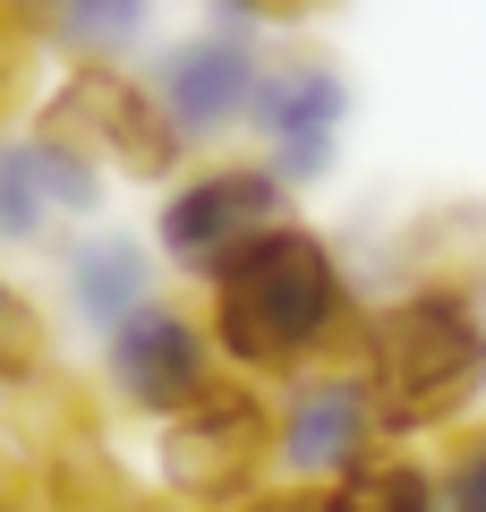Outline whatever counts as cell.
<instances>
[{"label":"cell","instance_id":"cell-2","mask_svg":"<svg viewBox=\"0 0 486 512\" xmlns=\"http://www.w3.org/2000/svg\"><path fill=\"white\" fill-rule=\"evenodd\" d=\"M359 376L384 436H435L486 393V316L452 291H401L384 316H367Z\"/></svg>","mask_w":486,"mask_h":512},{"label":"cell","instance_id":"cell-15","mask_svg":"<svg viewBox=\"0 0 486 512\" xmlns=\"http://www.w3.org/2000/svg\"><path fill=\"white\" fill-rule=\"evenodd\" d=\"M43 222H52V205H43L35 137H0V239H9V248H26Z\"/></svg>","mask_w":486,"mask_h":512},{"label":"cell","instance_id":"cell-18","mask_svg":"<svg viewBox=\"0 0 486 512\" xmlns=\"http://www.w3.org/2000/svg\"><path fill=\"white\" fill-rule=\"evenodd\" d=\"M435 504H444V512H486V427H478V436H461V453L444 461Z\"/></svg>","mask_w":486,"mask_h":512},{"label":"cell","instance_id":"cell-22","mask_svg":"<svg viewBox=\"0 0 486 512\" xmlns=\"http://www.w3.org/2000/svg\"><path fill=\"white\" fill-rule=\"evenodd\" d=\"M239 512H324V495H256V504H239Z\"/></svg>","mask_w":486,"mask_h":512},{"label":"cell","instance_id":"cell-6","mask_svg":"<svg viewBox=\"0 0 486 512\" xmlns=\"http://www.w3.org/2000/svg\"><path fill=\"white\" fill-rule=\"evenodd\" d=\"M376 453H384V427H376V402H367L359 367H316L273 410V470L299 478V487H342Z\"/></svg>","mask_w":486,"mask_h":512},{"label":"cell","instance_id":"cell-17","mask_svg":"<svg viewBox=\"0 0 486 512\" xmlns=\"http://www.w3.org/2000/svg\"><path fill=\"white\" fill-rule=\"evenodd\" d=\"M35 171H43V205H52V214H94L103 171H94L86 154H69V146H52V137H35Z\"/></svg>","mask_w":486,"mask_h":512},{"label":"cell","instance_id":"cell-13","mask_svg":"<svg viewBox=\"0 0 486 512\" xmlns=\"http://www.w3.org/2000/svg\"><path fill=\"white\" fill-rule=\"evenodd\" d=\"M324 512H444L435 504V478L401 453H376L342 478V487H324Z\"/></svg>","mask_w":486,"mask_h":512},{"label":"cell","instance_id":"cell-5","mask_svg":"<svg viewBox=\"0 0 486 512\" xmlns=\"http://www.w3.org/2000/svg\"><path fill=\"white\" fill-rule=\"evenodd\" d=\"M43 137L69 146V154H86L94 171L120 163V171H137V180H154V171L180 163V137L162 128L154 86H137L128 69H103V60H94V69H69V86L43 103Z\"/></svg>","mask_w":486,"mask_h":512},{"label":"cell","instance_id":"cell-12","mask_svg":"<svg viewBox=\"0 0 486 512\" xmlns=\"http://www.w3.org/2000/svg\"><path fill=\"white\" fill-rule=\"evenodd\" d=\"M410 291H452L486 308V205H444L410 231Z\"/></svg>","mask_w":486,"mask_h":512},{"label":"cell","instance_id":"cell-7","mask_svg":"<svg viewBox=\"0 0 486 512\" xmlns=\"http://www.w3.org/2000/svg\"><path fill=\"white\" fill-rule=\"evenodd\" d=\"M103 376H111V393H120L128 410H145V419H180L188 402H205L222 384V359H214V333L197 325L188 308H137L120 333L103 342Z\"/></svg>","mask_w":486,"mask_h":512},{"label":"cell","instance_id":"cell-11","mask_svg":"<svg viewBox=\"0 0 486 512\" xmlns=\"http://www.w3.org/2000/svg\"><path fill=\"white\" fill-rule=\"evenodd\" d=\"M18 512H145L137 487L103 461L94 436H43L35 461H26Z\"/></svg>","mask_w":486,"mask_h":512},{"label":"cell","instance_id":"cell-3","mask_svg":"<svg viewBox=\"0 0 486 512\" xmlns=\"http://www.w3.org/2000/svg\"><path fill=\"white\" fill-rule=\"evenodd\" d=\"M265 470H273V402L256 384L222 376L205 402H188L180 419L162 427V478H171V495H188V504L239 512V504H256Z\"/></svg>","mask_w":486,"mask_h":512},{"label":"cell","instance_id":"cell-10","mask_svg":"<svg viewBox=\"0 0 486 512\" xmlns=\"http://www.w3.org/2000/svg\"><path fill=\"white\" fill-rule=\"evenodd\" d=\"M60 274H69V308L86 316L103 342H111L137 308H154V265H145L137 239H111V231L69 239V248H60Z\"/></svg>","mask_w":486,"mask_h":512},{"label":"cell","instance_id":"cell-8","mask_svg":"<svg viewBox=\"0 0 486 512\" xmlns=\"http://www.w3.org/2000/svg\"><path fill=\"white\" fill-rule=\"evenodd\" d=\"M248 128L265 137V171L273 180H324L333 146L350 128V77L333 69L324 52H299V60H265L256 77V103H248Z\"/></svg>","mask_w":486,"mask_h":512},{"label":"cell","instance_id":"cell-20","mask_svg":"<svg viewBox=\"0 0 486 512\" xmlns=\"http://www.w3.org/2000/svg\"><path fill=\"white\" fill-rule=\"evenodd\" d=\"M26 86H35V43L18 26H0V120L26 103Z\"/></svg>","mask_w":486,"mask_h":512},{"label":"cell","instance_id":"cell-4","mask_svg":"<svg viewBox=\"0 0 486 512\" xmlns=\"http://www.w3.org/2000/svg\"><path fill=\"white\" fill-rule=\"evenodd\" d=\"M282 222H290V197L265 163H205L188 171V188L162 197V256L197 282H222Z\"/></svg>","mask_w":486,"mask_h":512},{"label":"cell","instance_id":"cell-21","mask_svg":"<svg viewBox=\"0 0 486 512\" xmlns=\"http://www.w3.org/2000/svg\"><path fill=\"white\" fill-rule=\"evenodd\" d=\"M60 9H69V0H0V26H18V35L35 43V35H60Z\"/></svg>","mask_w":486,"mask_h":512},{"label":"cell","instance_id":"cell-14","mask_svg":"<svg viewBox=\"0 0 486 512\" xmlns=\"http://www.w3.org/2000/svg\"><path fill=\"white\" fill-rule=\"evenodd\" d=\"M145 18H154V0H69L52 43H60V52H77V69H94V60L120 69V52L145 35Z\"/></svg>","mask_w":486,"mask_h":512},{"label":"cell","instance_id":"cell-16","mask_svg":"<svg viewBox=\"0 0 486 512\" xmlns=\"http://www.w3.org/2000/svg\"><path fill=\"white\" fill-rule=\"evenodd\" d=\"M52 376V359H43V325H35V308H26V291L18 282H0V384H43Z\"/></svg>","mask_w":486,"mask_h":512},{"label":"cell","instance_id":"cell-19","mask_svg":"<svg viewBox=\"0 0 486 512\" xmlns=\"http://www.w3.org/2000/svg\"><path fill=\"white\" fill-rule=\"evenodd\" d=\"M316 9H333V0H214V18L231 35H248V26H307Z\"/></svg>","mask_w":486,"mask_h":512},{"label":"cell","instance_id":"cell-9","mask_svg":"<svg viewBox=\"0 0 486 512\" xmlns=\"http://www.w3.org/2000/svg\"><path fill=\"white\" fill-rule=\"evenodd\" d=\"M256 77H265V60H256V43L231 35V26L188 35V43L162 52V69H154V111H162V128L180 137V154H188V146H214L222 128L248 120Z\"/></svg>","mask_w":486,"mask_h":512},{"label":"cell","instance_id":"cell-1","mask_svg":"<svg viewBox=\"0 0 486 512\" xmlns=\"http://www.w3.org/2000/svg\"><path fill=\"white\" fill-rule=\"evenodd\" d=\"M205 333H214L222 367L299 384V376H316V367H359L367 308H359V291H350L342 256L324 248L307 222H282V231H265L231 274L214 282Z\"/></svg>","mask_w":486,"mask_h":512}]
</instances>
